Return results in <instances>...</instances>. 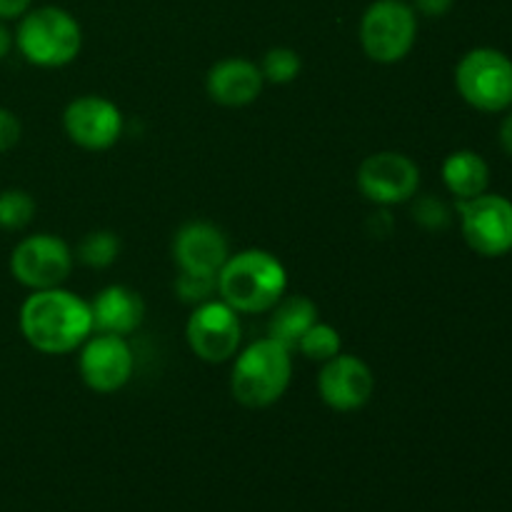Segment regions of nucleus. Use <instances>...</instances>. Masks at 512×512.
I'll use <instances>...</instances> for the list:
<instances>
[{
  "label": "nucleus",
  "instance_id": "nucleus-1",
  "mask_svg": "<svg viewBox=\"0 0 512 512\" xmlns=\"http://www.w3.org/2000/svg\"><path fill=\"white\" fill-rule=\"evenodd\" d=\"M18 328L25 343L43 355H68L93 335L90 303L63 285L33 290L23 300Z\"/></svg>",
  "mask_w": 512,
  "mask_h": 512
},
{
  "label": "nucleus",
  "instance_id": "nucleus-2",
  "mask_svg": "<svg viewBox=\"0 0 512 512\" xmlns=\"http://www.w3.org/2000/svg\"><path fill=\"white\" fill-rule=\"evenodd\" d=\"M288 293V270L278 255L263 248L230 253L218 273V298L240 315L270 313Z\"/></svg>",
  "mask_w": 512,
  "mask_h": 512
},
{
  "label": "nucleus",
  "instance_id": "nucleus-3",
  "mask_svg": "<svg viewBox=\"0 0 512 512\" xmlns=\"http://www.w3.org/2000/svg\"><path fill=\"white\" fill-rule=\"evenodd\" d=\"M293 380V350L283 343L260 338L235 355L230 370V393L243 408L263 410L278 403Z\"/></svg>",
  "mask_w": 512,
  "mask_h": 512
},
{
  "label": "nucleus",
  "instance_id": "nucleus-4",
  "mask_svg": "<svg viewBox=\"0 0 512 512\" xmlns=\"http://www.w3.org/2000/svg\"><path fill=\"white\" fill-rule=\"evenodd\" d=\"M15 48L35 68H63L83 50V28L60 5L30 8L15 28Z\"/></svg>",
  "mask_w": 512,
  "mask_h": 512
},
{
  "label": "nucleus",
  "instance_id": "nucleus-5",
  "mask_svg": "<svg viewBox=\"0 0 512 512\" xmlns=\"http://www.w3.org/2000/svg\"><path fill=\"white\" fill-rule=\"evenodd\" d=\"M455 90L480 113H505L512 108V58L490 45L468 50L455 65Z\"/></svg>",
  "mask_w": 512,
  "mask_h": 512
},
{
  "label": "nucleus",
  "instance_id": "nucleus-6",
  "mask_svg": "<svg viewBox=\"0 0 512 512\" xmlns=\"http://www.w3.org/2000/svg\"><path fill=\"white\" fill-rule=\"evenodd\" d=\"M360 45L373 63L395 65L418 40V13L405 0H375L360 18Z\"/></svg>",
  "mask_w": 512,
  "mask_h": 512
},
{
  "label": "nucleus",
  "instance_id": "nucleus-7",
  "mask_svg": "<svg viewBox=\"0 0 512 512\" xmlns=\"http://www.w3.org/2000/svg\"><path fill=\"white\" fill-rule=\"evenodd\" d=\"M465 245L480 258H505L512 253V200L500 193L455 203Z\"/></svg>",
  "mask_w": 512,
  "mask_h": 512
},
{
  "label": "nucleus",
  "instance_id": "nucleus-8",
  "mask_svg": "<svg viewBox=\"0 0 512 512\" xmlns=\"http://www.w3.org/2000/svg\"><path fill=\"white\" fill-rule=\"evenodd\" d=\"M73 265V248L53 233L28 235L10 253V275L30 293L65 285L73 273Z\"/></svg>",
  "mask_w": 512,
  "mask_h": 512
},
{
  "label": "nucleus",
  "instance_id": "nucleus-9",
  "mask_svg": "<svg viewBox=\"0 0 512 512\" xmlns=\"http://www.w3.org/2000/svg\"><path fill=\"white\" fill-rule=\"evenodd\" d=\"M185 340L195 358L203 363H228L238 355L243 343L240 313L220 298L193 305V313L185 323Z\"/></svg>",
  "mask_w": 512,
  "mask_h": 512
},
{
  "label": "nucleus",
  "instance_id": "nucleus-10",
  "mask_svg": "<svg viewBox=\"0 0 512 512\" xmlns=\"http://www.w3.org/2000/svg\"><path fill=\"white\" fill-rule=\"evenodd\" d=\"M355 185L375 205L410 203L420 190V165L398 150H380L360 163Z\"/></svg>",
  "mask_w": 512,
  "mask_h": 512
},
{
  "label": "nucleus",
  "instance_id": "nucleus-11",
  "mask_svg": "<svg viewBox=\"0 0 512 512\" xmlns=\"http://www.w3.org/2000/svg\"><path fill=\"white\" fill-rule=\"evenodd\" d=\"M125 128L123 110L105 95H80L63 110V130L78 148L90 153L110 150Z\"/></svg>",
  "mask_w": 512,
  "mask_h": 512
},
{
  "label": "nucleus",
  "instance_id": "nucleus-12",
  "mask_svg": "<svg viewBox=\"0 0 512 512\" xmlns=\"http://www.w3.org/2000/svg\"><path fill=\"white\" fill-rule=\"evenodd\" d=\"M78 350L80 378L93 393H118L133 378L135 355L128 338L93 333Z\"/></svg>",
  "mask_w": 512,
  "mask_h": 512
},
{
  "label": "nucleus",
  "instance_id": "nucleus-13",
  "mask_svg": "<svg viewBox=\"0 0 512 512\" xmlns=\"http://www.w3.org/2000/svg\"><path fill=\"white\" fill-rule=\"evenodd\" d=\"M318 395L335 413H355L375 395V373L363 358L338 353L320 365Z\"/></svg>",
  "mask_w": 512,
  "mask_h": 512
},
{
  "label": "nucleus",
  "instance_id": "nucleus-14",
  "mask_svg": "<svg viewBox=\"0 0 512 512\" xmlns=\"http://www.w3.org/2000/svg\"><path fill=\"white\" fill-rule=\"evenodd\" d=\"M228 258V235L208 220H190L175 233L173 260L180 273L218 275Z\"/></svg>",
  "mask_w": 512,
  "mask_h": 512
},
{
  "label": "nucleus",
  "instance_id": "nucleus-15",
  "mask_svg": "<svg viewBox=\"0 0 512 512\" xmlns=\"http://www.w3.org/2000/svg\"><path fill=\"white\" fill-rule=\"evenodd\" d=\"M265 88L260 65L248 58H223L205 75L210 100L223 108H245L255 103Z\"/></svg>",
  "mask_w": 512,
  "mask_h": 512
},
{
  "label": "nucleus",
  "instance_id": "nucleus-16",
  "mask_svg": "<svg viewBox=\"0 0 512 512\" xmlns=\"http://www.w3.org/2000/svg\"><path fill=\"white\" fill-rule=\"evenodd\" d=\"M93 333L128 338L143 325L145 300L128 285H108L90 300Z\"/></svg>",
  "mask_w": 512,
  "mask_h": 512
},
{
  "label": "nucleus",
  "instance_id": "nucleus-17",
  "mask_svg": "<svg viewBox=\"0 0 512 512\" xmlns=\"http://www.w3.org/2000/svg\"><path fill=\"white\" fill-rule=\"evenodd\" d=\"M440 175H443L445 188L453 195L455 203L478 198V195L488 193L490 188V165L478 150H453V153L443 160Z\"/></svg>",
  "mask_w": 512,
  "mask_h": 512
},
{
  "label": "nucleus",
  "instance_id": "nucleus-18",
  "mask_svg": "<svg viewBox=\"0 0 512 512\" xmlns=\"http://www.w3.org/2000/svg\"><path fill=\"white\" fill-rule=\"evenodd\" d=\"M318 320H320L318 305H315L308 295L285 293L283 298L275 303V308L270 310L268 335L295 353L298 340L303 338V335L308 333Z\"/></svg>",
  "mask_w": 512,
  "mask_h": 512
},
{
  "label": "nucleus",
  "instance_id": "nucleus-19",
  "mask_svg": "<svg viewBox=\"0 0 512 512\" xmlns=\"http://www.w3.org/2000/svg\"><path fill=\"white\" fill-rule=\"evenodd\" d=\"M120 250H123V243H120L118 233H113V230H93L78 243L75 260L83 263L85 268L105 270L120 258Z\"/></svg>",
  "mask_w": 512,
  "mask_h": 512
},
{
  "label": "nucleus",
  "instance_id": "nucleus-20",
  "mask_svg": "<svg viewBox=\"0 0 512 512\" xmlns=\"http://www.w3.org/2000/svg\"><path fill=\"white\" fill-rule=\"evenodd\" d=\"M300 355L305 360H313V363H328L330 358H335L338 353H343V338H340L338 330L328 323H315L303 338L295 345Z\"/></svg>",
  "mask_w": 512,
  "mask_h": 512
},
{
  "label": "nucleus",
  "instance_id": "nucleus-21",
  "mask_svg": "<svg viewBox=\"0 0 512 512\" xmlns=\"http://www.w3.org/2000/svg\"><path fill=\"white\" fill-rule=\"evenodd\" d=\"M35 198L28 190L10 188L0 193V230H25L35 218Z\"/></svg>",
  "mask_w": 512,
  "mask_h": 512
},
{
  "label": "nucleus",
  "instance_id": "nucleus-22",
  "mask_svg": "<svg viewBox=\"0 0 512 512\" xmlns=\"http://www.w3.org/2000/svg\"><path fill=\"white\" fill-rule=\"evenodd\" d=\"M258 65L265 83H273V85L293 83V80L300 75V70H303V60H300V55L295 53L293 48H283V45H280V48H270Z\"/></svg>",
  "mask_w": 512,
  "mask_h": 512
},
{
  "label": "nucleus",
  "instance_id": "nucleus-23",
  "mask_svg": "<svg viewBox=\"0 0 512 512\" xmlns=\"http://www.w3.org/2000/svg\"><path fill=\"white\" fill-rule=\"evenodd\" d=\"M175 293L183 303H208V300L218 298V275L180 273L178 280H175Z\"/></svg>",
  "mask_w": 512,
  "mask_h": 512
},
{
  "label": "nucleus",
  "instance_id": "nucleus-24",
  "mask_svg": "<svg viewBox=\"0 0 512 512\" xmlns=\"http://www.w3.org/2000/svg\"><path fill=\"white\" fill-rule=\"evenodd\" d=\"M413 218L428 230H443L450 225V210L440 198L425 195V198H413Z\"/></svg>",
  "mask_w": 512,
  "mask_h": 512
},
{
  "label": "nucleus",
  "instance_id": "nucleus-25",
  "mask_svg": "<svg viewBox=\"0 0 512 512\" xmlns=\"http://www.w3.org/2000/svg\"><path fill=\"white\" fill-rule=\"evenodd\" d=\"M20 135H23V123H20L18 115L10 108L0 105V155L13 150L20 143Z\"/></svg>",
  "mask_w": 512,
  "mask_h": 512
},
{
  "label": "nucleus",
  "instance_id": "nucleus-26",
  "mask_svg": "<svg viewBox=\"0 0 512 512\" xmlns=\"http://www.w3.org/2000/svg\"><path fill=\"white\" fill-rule=\"evenodd\" d=\"M413 10L418 15H425V18H443L453 10L455 0H413Z\"/></svg>",
  "mask_w": 512,
  "mask_h": 512
},
{
  "label": "nucleus",
  "instance_id": "nucleus-27",
  "mask_svg": "<svg viewBox=\"0 0 512 512\" xmlns=\"http://www.w3.org/2000/svg\"><path fill=\"white\" fill-rule=\"evenodd\" d=\"M33 8V0H0V20H20L28 10Z\"/></svg>",
  "mask_w": 512,
  "mask_h": 512
},
{
  "label": "nucleus",
  "instance_id": "nucleus-28",
  "mask_svg": "<svg viewBox=\"0 0 512 512\" xmlns=\"http://www.w3.org/2000/svg\"><path fill=\"white\" fill-rule=\"evenodd\" d=\"M498 140L500 148L512 158V108L505 110L503 120H500V130H498Z\"/></svg>",
  "mask_w": 512,
  "mask_h": 512
},
{
  "label": "nucleus",
  "instance_id": "nucleus-29",
  "mask_svg": "<svg viewBox=\"0 0 512 512\" xmlns=\"http://www.w3.org/2000/svg\"><path fill=\"white\" fill-rule=\"evenodd\" d=\"M13 45H15L13 30L8 28V23H5V20H0V60L8 58L10 50H13Z\"/></svg>",
  "mask_w": 512,
  "mask_h": 512
}]
</instances>
